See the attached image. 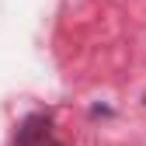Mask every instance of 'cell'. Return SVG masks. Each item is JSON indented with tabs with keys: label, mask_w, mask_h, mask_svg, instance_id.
Here are the masks:
<instances>
[{
	"label": "cell",
	"mask_w": 146,
	"mask_h": 146,
	"mask_svg": "<svg viewBox=\"0 0 146 146\" xmlns=\"http://www.w3.org/2000/svg\"><path fill=\"white\" fill-rule=\"evenodd\" d=\"M49 139V118L45 115H28L14 132V146H45Z\"/></svg>",
	"instance_id": "6da1fadb"
}]
</instances>
